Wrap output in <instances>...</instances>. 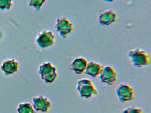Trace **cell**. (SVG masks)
I'll return each mask as SVG.
<instances>
[{
  "label": "cell",
  "mask_w": 151,
  "mask_h": 113,
  "mask_svg": "<svg viewBox=\"0 0 151 113\" xmlns=\"http://www.w3.org/2000/svg\"><path fill=\"white\" fill-rule=\"evenodd\" d=\"M38 73L40 78L47 84H52L58 77V69L51 62H45L40 65Z\"/></svg>",
  "instance_id": "6da1fadb"
},
{
  "label": "cell",
  "mask_w": 151,
  "mask_h": 113,
  "mask_svg": "<svg viewBox=\"0 0 151 113\" xmlns=\"http://www.w3.org/2000/svg\"><path fill=\"white\" fill-rule=\"evenodd\" d=\"M76 90L80 97L83 99H91L98 94L93 82L88 79H79L77 83Z\"/></svg>",
  "instance_id": "7a4b0ae2"
},
{
  "label": "cell",
  "mask_w": 151,
  "mask_h": 113,
  "mask_svg": "<svg viewBox=\"0 0 151 113\" xmlns=\"http://www.w3.org/2000/svg\"><path fill=\"white\" fill-rule=\"evenodd\" d=\"M128 56L132 64L137 68H144L150 64V55L143 49H131L128 52Z\"/></svg>",
  "instance_id": "3957f363"
},
{
  "label": "cell",
  "mask_w": 151,
  "mask_h": 113,
  "mask_svg": "<svg viewBox=\"0 0 151 113\" xmlns=\"http://www.w3.org/2000/svg\"><path fill=\"white\" fill-rule=\"evenodd\" d=\"M55 30L60 36L66 39L74 30V25L72 21L66 16L58 18L56 20Z\"/></svg>",
  "instance_id": "277c9868"
},
{
  "label": "cell",
  "mask_w": 151,
  "mask_h": 113,
  "mask_svg": "<svg viewBox=\"0 0 151 113\" xmlns=\"http://www.w3.org/2000/svg\"><path fill=\"white\" fill-rule=\"evenodd\" d=\"M118 99L122 103H126L135 99V91L134 88L126 83L120 84L116 90Z\"/></svg>",
  "instance_id": "5b68a950"
},
{
  "label": "cell",
  "mask_w": 151,
  "mask_h": 113,
  "mask_svg": "<svg viewBox=\"0 0 151 113\" xmlns=\"http://www.w3.org/2000/svg\"><path fill=\"white\" fill-rule=\"evenodd\" d=\"M99 77L102 83L112 86L117 81L118 73L114 66L108 65L103 67Z\"/></svg>",
  "instance_id": "8992f818"
},
{
  "label": "cell",
  "mask_w": 151,
  "mask_h": 113,
  "mask_svg": "<svg viewBox=\"0 0 151 113\" xmlns=\"http://www.w3.org/2000/svg\"><path fill=\"white\" fill-rule=\"evenodd\" d=\"M55 36L50 30H45L38 34L36 39V43L41 48H47L55 43Z\"/></svg>",
  "instance_id": "52a82bcc"
},
{
  "label": "cell",
  "mask_w": 151,
  "mask_h": 113,
  "mask_svg": "<svg viewBox=\"0 0 151 113\" xmlns=\"http://www.w3.org/2000/svg\"><path fill=\"white\" fill-rule=\"evenodd\" d=\"M32 101L33 108L37 112L46 113L52 107L51 101L43 95L34 96L32 98Z\"/></svg>",
  "instance_id": "ba28073f"
},
{
  "label": "cell",
  "mask_w": 151,
  "mask_h": 113,
  "mask_svg": "<svg viewBox=\"0 0 151 113\" xmlns=\"http://www.w3.org/2000/svg\"><path fill=\"white\" fill-rule=\"evenodd\" d=\"M118 19V12L112 9L102 11L98 17L99 23L103 26L111 25L117 22Z\"/></svg>",
  "instance_id": "9c48e42d"
},
{
  "label": "cell",
  "mask_w": 151,
  "mask_h": 113,
  "mask_svg": "<svg viewBox=\"0 0 151 113\" xmlns=\"http://www.w3.org/2000/svg\"><path fill=\"white\" fill-rule=\"evenodd\" d=\"M19 63L14 58L4 60L0 66L1 71L6 76L14 75L19 70Z\"/></svg>",
  "instance_id": "30bf717a"
},
{
  "label": "cell",
  "mask_w": 151,
  "mask_h": 113,
  "mask_svg": "<svg viewBox=\"0 0 151 113\" xmlns=\"http://www.w3.org/2000/svg\"><path fill=\"white\" fill-rule=\"evenodd\" d=\"M88 63V61L86 58L78 56L71 62L70 68L76 74L80 75L85 72Z\"/></svg>",
  "instance_id": "8fae6325"
},
{
  "label": "cell",
  "mask_w": 151,
  "mask_h": 113,
  "mask_svg": "<svg viewBox=\"0 0 151 113\" xmlns=\"http://www.w3.org/2000/svg\"><path fill=\"white\" fill-rule=\"evenodd\" d=\"M103 67L102 65L98 62L91 61L88 62L84 73L92 77L96 78L99 76Z\"/></svg>",
  "instance_id": "7c38bea8"
},
{
  "label": "cell",
  "mask_w": 151,
  "mask_h": 113,
  "mask_svg": "<svg viewBox=\"0 0 151 113\" xmlns=\"http://www.w3.org/2000/svg\"><path fill=\"white\" fill-rule=\"evenodd\" d=\"M17 113H37L32 104L28 102L20 103L17 108Z\"/></svg>",
  "instance_id": "4fadbf2b"
},
{
  "label": "cell",
  "mask_w": 151,
  "mask_h": 113,
  "mask_svg": "<svg viewBox=\"0 0 151 113\" xmlns=\"http://www.w3.org/2000/svg\"><path fill=\"white\" fill-rule=\"evenodd\" d=\"M46 0H29V6L32 7L36 11H39Z\"/></svg>",
  "instance_id": "5bb4252c"
},
{
  "label": "cell",
  "mask_w": 151,
  "mask_h": 113,
  "mask_svg": "<svg viewBox=\"0 0 151 113\" xmlns=\"http://www.w3.org/2000/svg\"><path fill=\"white\" fill-rule=\"evenodd\" d=\"M14 4L13 0H0V10H9Z\"/></svg>",
  "instance_id": "9a60e30c"
},
{
  "label": "cell",
  "mask_w": 151,
  "mask_h": 113,
  "mask_svg": "<svg viewBox=\"0 0 151 113\" xmlns=\"http://www.w3.org/2000/svg\"><path fill=\"white\" fill-rule=\"evenodd\" d=\"M122 113H145L143 109L135 106L128 107L124 109Z\"/></svg>",
  "instance_id": "2e32d148"
},
{
  "label": "cell",
  "mask_w": 151,
  "mask_h": 113,
  "mask_svg": "<svg viewBox=\"0 0 151 113\" xmlns=\"http://www.w3.org/2000/svg\"><path fill=\"white\" fill-rule=\"evenodd\" d=\"M104 1L107 2L113 3L116 0H103Z\"/></svg>",
  "instance_id": "e0dca14e"
}]
</instances>
